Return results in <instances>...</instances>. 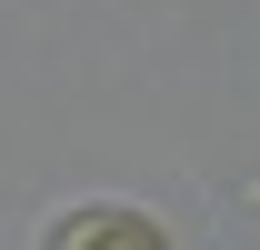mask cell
<instances>
[{"instance_id":"1","label":"cell","mask_w":260,"mask_h":250,"mask_svg":"<svg viewBox=\"0 0 260 250\" xmlns=\"http://www.w3.org/2000/svg\"><path fill=\"white\" fill-rule=\"evenodd\" d=\"M50 250H170V240H160L140 210H80V220H60Z\"/></svg>"}]
</instances>
